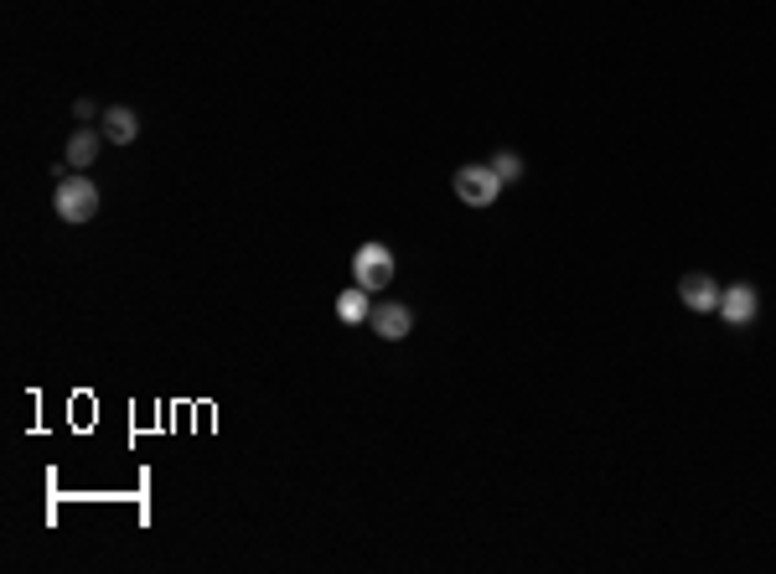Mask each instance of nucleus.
<instances>
[{"label": "nucleus", "instance_id": "obj_3", "mask_svg": "<svg viewBox=\"0 0 776 574\" xmlns=\"http://www.w3.org/2000/svg\"><path fill=\"white\" fill-rule=\"evenodd\" d=\"M352 275L363 290H388V280H394V254H388V244H363L352 254Z\"/></svg>", "mask_w": 776, "mask_h": 574}, {"label": "nucleus", "instance_id": "obj_5", "mask_svg": "<svg viewBox=\"0 0 776 574\" xmlns=\"http://www.w3.org/2000/svg\"><path fill=\"white\" fill-rule=\"evenodd\" d=\"M373 331H378L383 342H404L409 331H414L409 306H399V300H383V306H373Z\"/></svg>", "mask_w": 776, "mask_h": 574}, {"label": "nucleus", "instance_id": "obj_2", "mask_svg": "<svg viewBox=\"0 0 776 574\" xmlns=\"http://www.w3.org/2000/svg\"><path fill=\"white\" fill-rule=\"evenodd\" d=\"M497 192H502V176L492 171V161H487V166H482V161H471V166L456 171V197H461L466 207H492Z\"/></svg>", "mask_w": 776, "mask_h": 574}, {"label": "nucleus", "instance_id": "obj_1", "mask_svg": "<svg viewBox=\"0 0 776 574\" xmlns=\"http://www.w3.org/2000/svg\"><path fill=\"white\" fill-rule=\"evenodd\" d=\"M52 207H57V218H63V223H88V218L99 213V187H94L83 171H73V176L57 181Z\"/></svg>", "mask_w": 776, "mask_h": 574}, {"label": "nucleus", "instance_id": "obj_8", "mask_svg": "<svg viewBox=\"0 0 776 574\" xmlns=\"http://www.w3.org/2000/svg\"><path fill=\"white\" fill-rule=\"evenodd\" d=\"M337 316H342L347 326H357V321H373V290H363V285L342 290V295H337Z\"/></svg>", "mask_w": 776, "mask_h": 574}, {"label": "nucleus", "instance_id": "obj_10", "mask_svg": "<svg viewBox=\"0 0 776 574\" xmlns=\"http://www.w3.org/2000/svg\"><path fill=\"white\" fill-rule=\"evenodd\" d=\"M492 171H497L502 181H518V176H523V161H518V150H497V156H492Z\"/></svg>", "mask_w": 776, "mask_h": 574}, {"label": "nucleus", "instance_id": "obj_9", "mask_svg": "<svg viewBox=\"0 0 776 574\" xmlns=\"http://www.w3.org/2000/svg\"><path fill=\"white\" fill-rule=\"evenodd\" d=\"M99 156V135L94 130H73L68 135V166H94Z\"/></svg>", "mask_w": 776, "mask_h": 574}, {"label": "nucleus", "instance_id": "obj_6", "mask_svg": "<svg viewBox=\"0 0 776 574\" xmlns=\"http://www.w3.org/2000/svg\"><path fill=\"white\" fill-rule=\"evenodd\" d=\"M720 290H725V285H714L709 275H683V280H678V300H683L689 311H720Z\"/></svg>", "mask_w": 776, "mask_h": 574}, {"label": "nucleus", "instance_id": "obj_4", "mask_svg": "<svg viewBox=\"0 0 776 574\" xmlns=\"http://www.w3.org/2000/svg\"><path fill=\"white\" fill-rule=\"evenodd\" d=\"M756 311H761V300H756V285H725L720 290V316L730 321V326H745V321H756Z\"/></svg>", "mask_w": 776, "mask_h": 574}, {"label": "nucleus", "instance_id": "obj_11", "mask_svg": "<svg viewBox=\"0 0 776 574\" xmlns=\"http://www.w3.org/2000/svg\"><path fill=\"white\" fill-rule=\"evenodd\" d=\"M73 114H78V119H94V114H99V104H94V99H78V104H73Z\"/></svg>", "mask_w": 776, "mask_h": 574}, {"label": "nucleus", "instance_id": "obj_7", "mask_svg": "<svg viewBox=\"0 0 776 574\" xmlns=\"http://www.w3.org/2000/svg\"><path fill=\"white\" fill-rule=\"evenodd\" d=\"M99 119H104V140H114V145H130V140L140 135V114H135V109H125V104L104 109Z\"/></svg>", "mask_w": 776, "mask_h": 574}]
</instances>
